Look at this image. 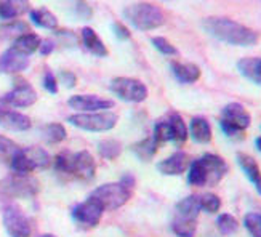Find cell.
<instances>
[{
    "instance_id": "1",
    "label": "cell",
    "mask_w": 261,
    "mask_h": 237,
    "mask_svg": "<svg viewBox=\"0 0 261 237\" xmlns=\"http://www.w3.org/2000/svg\"><path fill=\"white\" fill-rule=\"evenodd\" d=\"M202 24L212 37L234 47H253L258 43V34L253 29L231 18L208 16Z\"/></svg>"
},
{
    "instance_id": "2",
    "label": "cell",
    "mask_w": 261,
    "mask_h": 237,
    "mask_svg": "<svg viewBox=\"0 0 261 237\" xmlns=\"http://www.w3.org/2000/svg\"><path fill=\"white\" fill-rule=\"evenodd\" d=\"M188 183L191 186H217L228 175L229 167L223 157L217 154H203L200 159L192 161L188 168Z\"/></svg>"
},
{
    "instance_id": "3",
    "label": "cell",
    "mask_w": 261,
    "mask_h": 237,
    "mask_svg": "<svg viewBox=\"0 0 261 237\" xmlns=\"http://www.w3.org/2000/svg\"><path fill=\"white\" fill-rule=\"evenodd\" d=\"M123 16L138 31H154L164 26L165 15L161 7L147 2L128 5L123 10Z\"/></svg>"
},
{
    "instance_id": "4",
    "label": "cell",
    "mask_w": 261,
    "mask_h": 237,
    "mask_svg": "<svg viewBox=\"0 0 261 237\" xmlns=\"http://www.w3.org/2000/svg\"><path fill=\"white\" fill-rule=\"evenodd\" d=\"M51 165L50 154L37 148V146H29V148H19V151L15 154V157L10 162V168L13 173L19 175H29L34 170H43Z\"/></svg>"
},
{
    "instance_id": "5",
    "label": "cell",
    "mask_w": 261,
    "mask_h": 237,
    "mask_svg": "<svg viewBox=\"0 0 261 237\" xmlns=\"http://www.w3.org/2000/svg\"><path fill=\"white\" fill-rule=\"evenodd\" d=\"M67 122L71 125L85 130V131H109L119 122V116L111 111H99V112H79L67 117Z\"/></svg>"
},
{
    "instance_id": "6",
    "label": "cell",
    "mask_w": 261,
    "mask_h": 237,
    "mask_svg": "<svg viewBox=\"0 0 261 237\" xmlns=\"http://www.w3.org/2000/svg\"><path fill=\"white\" fill-rule=\"evenodd\" d=\"M250 122H252L250 114H248V111L241 103H229L221 111L220 127L223 133L228 135L229 138L242 135L250 127Z\"/></svg>"
},
{
    "instance_id": "7",
    "label": "cell",
    "mask_w": 261,
    "mask_h": 237,
    "mask_svg": "<svg viewBox=\"0 0 261 237\" xmlns=\"http://www.w3.org/2000/svg\"><path fill=\"white\" fill-rule=\"evenodd\" d=\"M39 181L31 175L13 173L4 179H0V194L5 197L26 199L34 197L39 193Z\"/></svg>"
},
{
    "instance_id": "8",
    "label": "cell",
    "mask_w": 261,
    "mask_h": 237,
    "mask_svg": "<svg viewBox=\"0 0 261 237\" xmlns=\"http://www.w3.org/2000/svg\"><path fill=\"white\" fill-rule=\"evenodd\" d=\"M92 196L101 202V205L108 212H114L120 207H123L132 197V189L119 183H106L103 186L96 188Z\"/></svg>"
},
{
    "instance_id": "9",
    "label": "cell",
    "mask_w": 261,
    "mask_h": 237,
    "mask_svg": "<svg viewBox=\"0 0 261 237\" xmlns=\"http://www.w3.org/2000/svg\"><path fill=\"white\" fill-rule=\"evenodd\" d=\"M109 90L127 103H143L147 98V87L133 77H116L109 84Z\"/></svg>"
},
{
    "instance_id": "10",
    "label": "cell",
    "mask_w": 261,
    "mask_h": 237,
    "mask_svg": "<svg viewBox=\"0 0 261 237\" xmlns=\"http://www.w3.org/2000/svg\"><path fill=\"white\" fill-rule=\"evenodd\" d=\"M4 226L10 237H31L32 228L26 213L16 204H8L4 207Z\"/></svg>"
},
{
    "instance_id": "11",
    "label": "cell",
    "mask_w": 261,
    "mask_h": 237,
    "mask_svg": "<svg viewBox=\"0 0 261 237\" xmlns=\"http://www.w3.org/2000/svg\"><path fill=\"white\" fill-rule=\"evenodd\" d=\"M103 213H105V207L101 205V202L93 196H90L87 200L81 202V204H77L72 208V218L79 224H82V226L95 228L99 224Z\"/></svg>"
},
{
    "instance_id": "12",
    "label": "cell",
    "mask_w": 261,
    "mask_h": 237,
    "mask_svg": "<svg viewBox=\"0 0 261 237\" xmlns=\"http://www.w3.org/2000/svg\"><path fill=\"white\" fill-rule=\"evenodd\" d=\"M37 92L34 90L28 82H18L13 90H10L8 93H5L0 98V103L8 106V108H31L32 104H36L37 101Z\"/></svg>"
},
{
    "instance_id": "13",
    "label": "cell",
    "mask_w": 261,
    "mask_h": 237,
    "mask_svg": "<svg viewBox=\"0 0 261 237\" xmlns=\"http://www.w3.org/2000/svg\"><path fill=\"white\" fill-rule=\"evenodd\" d=\"M67 104L71 109L79 112H99L112 109L116 103L112 99L101 98L98 95H74L67 99Z\"/></svg>"
},
{
    "instance_id": "14",
    "label": "cell",
    "mask_w": 261,
    "mask_h": 237,
    "mask_svg": "<svg viewBox=\"0 0 261 237\" xmlns=\"http://www.w3.org/2000/svg\"><path fill=\"white\" fill-rule=\"evenodd\" d=\"M31 125L32 122L26 114L0 103V127L10 131H26L31 128Z\"/></svg>"
},
{
    "instance_id": "15",
    "label": "cell",
    "mask_w": 261,
    "mask_h": 237,
    "mask_svg": "<svg viewBox=\"0 0 261 237\" xmlns=\"http://www.w3.org/2000/svg\"><path fill=\"white\" fill-rule=\"evenodd\" d=\"M96 172V164L93 155L88 151H79L74 152L72 157V168H71V175L82 179V181H90L93 179Z\"/></svg>"
},
{
    "instance_id": "16",
    "label": "cell",
    "mask_w": 261,
    "mask_h": 237,
    "mask_svg": "<svg viewBox=\"0 0 261 237\" xmlns=\"http://www.w3.org/2000/svg\"><path fill=\"white\" fill-rule=\"evenodd\" d=\"M191 162L192 161H191L189 154H186L183 151H178V152H173L172 155H168L167 159L159 162L157 170L167 176H178L188 170Z\"/></svg>"
},
{
    "instance_id": "17",
    "label": "cell",
    "mask_w": 261,
    "mask_h": 237,
    "mask_svg": "<svg viewBox=\"0 0 261 237\" xmlns=\"http://www.w3.org/2000/svg\"><path fill=\"white\" fill-rule=\"evenodd\" d=\"M29 67V56L22 55L13 48H8L0 55V72L2 74H19Z\"/></svg>"
},
{
    "instance_id": "18",
    "label": "cell",
    "mask_w": 261,
    "mask_h": 237,
    "mask_svg": "<svg viewBox=\"0 0 261 237\" xmlns=\"http://www.w3.org/2000/svg\"><path fill=\"white\" fill-rule=\"evenodd\" d=\"M236 159H237V164L241 165L242 172L245 173L247 179L253 185L255 191L261 196V170H259V165L256 164V161L252 155H248L245 152H239Z\"/></svg>"
},
{
    "instance_id": "19",
    "label": "cell",
    "mask_w": 261,
    "mask_h": 237,
    "mask_svg": "<svg viewBox=\"0 0 261 237\" xmlns=\"http://www.w3.org/2000/svg\"><path fill=\"white\" fill-rule=\"evenodd\" d=\"M170 69L178 82L181 84H194L200 78V67L194 63H170Z\"/></svg>"
},
{
    "instance_id": "20",
    "label": "cell",
    "mask_w": 261,
    "mask_h": 237,
    "mask_svg": "<svg viewBox=\"0 0 261 237\" xmlns=\"http://www.w3.org/2000/svg\"><path fill=\"white\" fill-rule=\"evenodd\" d=\"M200 200L199 196L191 194L185 199H181L176 207H175V217L181 220H191V221H197V217L200 213Z\"/></svg>"
},
{
    "instance_id": "21",
    "label": "cell",
    "mask_w": 261,
    "mask_h": 237,
    "mask_svg": "<svg viewBox=\"0 0 261 237\" xmlns=\"http://www.w3.org/2000/svg\"><path fill=\"white\" fill-rule=\"evenodd\" d=\"M29 11V0H0V19L15 21Z\"/></svg>"
},
{
    "instance_id": "22",
    "label": "cell",
    "mask_w": 261,
    "mask_h": 237,
    "mask_svg": "<svg viewBox=\"0 0 261 237\" xmlns=\"http://www.w3.org/2000/svg\"><path fill=\"white\" fill-rule=\"evenodd\" d=\"M189 135L192 137L196 143L199 144H207L212 141V125L210 122L202 117V116H196L191 119V123H189Z\"/></svg>"
},
{
    "instance_id": "23",
    "label": "cell",
    "mask_w": 261,
    "mask_h": 237,
    "mask_svg": "<svg viewBox=\"0 0 261 237\" xmlns=\"http://www.w3.org/2000/svg\"><path fill=\"white\" fill-rule=\"evenodd\" d=\"M237 69L250 82L261 85V58H258V56H252V58L248 56V58L239 60Z\"/></svg>"
},
{
    "instance_id": "24",
    "label": "cell",
    "mask_w": 261,
    "mask_h": 237,
    "mask_svg": "<svg viewBox=\"0 0 261 237\" xmlns=\"http://www.w3.org/2000/svg\"><path fill=\"white\" fill-rule=\"evenodd\" d=\"M40 43H42V37H39L37 34H34V32H26V34H21V36H18L13 40L11 48L26 56H31L32 53H36L39 50Z\"/></svg>"
},
{
    "instance_id": "25",
    "label": "cell",
    "mask_w": 261,
    "mask_h": 237,
    "mask_svg": "<svg viewBox=\"0 0 261 237\" xmlns=\"http://www.w3.org/2000/svg\"><path fill=\"white\" fill-rule=\"evenodd\" d=\"M82 43L87 48V51H90L95 56H108V47L105 45V42L99 39V36L95 32V29L92 28H84L82 29Z\"/></svg>"
},
{
    "instance_id": "26",
    "label": "cell",
    "mask_w": 261,
    "mask_h": 237,
    "mask_svg": "<svg viewBox=\"0 0 261 237\" xmlns=\"http://www.w3.org/2000/svg\"><path fill=\"white\" fill-rule=\"evenodd\" d=\"M29 18H31V21L34 22V24L39 26V28H42V29L56 31V29H58V26H60V22H58V18H56V15L53 13V11H50L48 8H45V7H40V8H36V10H31Z\"/></svg>"
},
{
    "instance_id": "27",
    "label": "cell",
    "mask_w": 261,
    "mask_h": 237,
    "mask_svg": "<svg viewBox=\"0 0 261 237\" xmlns=\"http://www.w3.org/2000/svg\"><path fill=\"white\" fill-rule=\"evenodd\" d=\"M167 120L172 127V133H173V143L176 146H183L189 137V128L186 127V122L183 120L178 112L172 111L170 114L167 116Z\"/></svg>"
},
{
    "instance_id": "28",
    "label": "cell",
    "mask_w": 261,
    "mask_h": 237,
    "mask_svg": "<svg viewBox=\"0 0 261 237\" xmlns=\"http://www.w3.org/2000/svg\"><path fill=\"white\" fill-rule=\"evenodd\" d=\"M157 148H159V144L155 143V140L152 137H149V138H144V140H141L138 143H135L132 146V151L136 154V157H138L140 161L147 162L155 155Z\"/></svg>"
},
{
    "instance_id": "29",
    "label": "cell",
    "mask_w": 261,
    "mask_h": 237,
    "mask_svg": "<svg viewBox=\"0 0 261 237\" xmlns=\"http://www.w3.org/2000/svg\"><path fill=\"white\" fill-rule=\"evenodd\" d=\"M66 137H67L66 128L61 123H47V125L42 127V138L48 144H58L64 141Z\"/></svg>"
},
{
    "instance_id": "30",
    "label": "cell",
    "mask_w": 261,
    "mask_h": 237,
    "mask_svg": "<svg viewBox=\"0 0 261 237\" xmlns=\"http://www.w3.org/2000/svg\"><path fill=\"white\" fill-rule=\"evenodd\" d=\"M98 152L106 161H114L122 152V143L117 140H103L98 143Z\"/></svg>"
},
{
    "instance_id": "31",
    "label": "cell",
    "mask_w": 261,
    "mask_h": 237,
    "mask_svg": "<svg viewBox=\"0 0 261 237\" xmlns=\"http://www.w3.org/2000/svg\"><path fill=\"white\" fill-rule=\"evenodd\" d=\"M172 231L178 237H194L197 231V221L191 220H181V218H173L172 221Z\"/></svg>"
},
{
    "instance_id": "32",
    "label": "cell",
    "mask_w": 261,
    "mask_h": 237,
    "mask_svg": "<svg viewBox=\"0 0 261 237\" xmlns=\"http://www.w3.org/2000/svg\"><path fill=\"white\" fill-rule=\"evenodd\" d=\"M152 138L155 140V143L161 146L164 143L168 141H173V133H172V127L167 119L164 120H157L155 125H154V133H152Z\"/></svg>"
},
{
    "instance_id": "33",
    "label": "cell",
    "mask_w": 261,
    "mask_h": 237,
    "mask_svg": "<svg viewBox=\"0 0 261 237\" xmlns=\"http://www.w3.org/2000/svg\"><path fill=\"white\" fill-rule=\"evenodd\" d=\"M18 151H19V146L16 143L0 135V162L10 165L11 159H13Z\"/></svg>"
},
{
    "instance_id": "34",
    "label": "cell",
    "mask_w": 261,
    "mask_h": 237,
    "mask_svg": "<svg viewBox=\"0 0 261 237\" xmlns=\"http://www.w3.org/2000/svg\"><path fill=\"white\" fill-rule=\"evenodd\" d=\"M217 228L223 235H231L239 228V223L231 215V213H221L217 220Z\"/></svg>"
},
{
    "instance_id": "35",
    "label": "cell",
    "mask_w": 261,
    "mask_h": 237,
    "mask_svg": "<svg viewBox=\"0 0 261 237\" xmlns=\"http://www.w3.org/2000/svg\"><path fill=\"white\" fill-rule=\"evenodd\" d=\"M244 226L252 237H261V213H247L244 217Z\"/></svg>"
},
{
    "instance_id": "36",
    "label": "cell",
    "mask_w": 261,
    "mask_h": 237,
    "mask_svg": "<svg viewBox=\"0 0 261 237\" xmlns=\"http://www.w3.org/2000/svg\"><path fill=\"white\" fill-rule=\"evenodd\" d=\"M199 200H200V208L205 210L207 213H217L221 208V199L213 193H205L199 196Z\"/></svg>"
},
{
    "instance_id": "37",
    "label": "cell",
    "mask_w": 261,
    "mask_h": 237,
    "mask_svg": "<svg viewBox=\"0 0 261 237\" xmlns=\"http://www.w3.org/2000/svg\"><path fill=\"white\" fill-rule=\"evenodd\" d=\"M152 45L157 48V51H161L162 55H167V56H176L179 51L175 45L167 40L165 37H152Z\"/></svg>"
},
{
    "instance_id": "38",
    "label": "cell",
    "mask_w": 261,
    "mask_h": 237,
    "mask_svg": "<svg viewBox=\"0 0 261 237\" xmlns=\"http://www.w3.org/2000/svg\"><path fill=\"white\" fill-rule=\"evenodd\" d=\"M0 32L7 34L8 37H11V34H13V37L16 39L18 36H21V34H26L29 31H28V26L24 24V22L13 21V22H8V24H4L2 28H0Z\"/></svg>"
},
{
    "instance_id": "39",
    "label": "cell",
    "mask_w": 261,
    "mask_h": 237,
    "mask_svg": "<svg viewBox=\"0 0 261 237\" xmlns=\"http://www.w3.org/2000/svg\"><path fill=\"white\" fill-rule=\"evenodd\" d=\"M43 88L51 95L58 93V78H56V75L50 69H47L43 74Z\"/></svg>"
},
{
    "instance_id": "40",
    "label": "cell",
    "mask_w": 261,
    "mask_h": 237,
    "mask_svg": "<svg viewBox=\"0 0 261 237\" xmlns=\"http://www.w3.org/2000/svg\"><path fill=\"white\" fill-rule=\"evenodd\" d=\"M74 11L81 19H88L92 18V7H90L85 0H75L74 4Z\"/></svg>"
},
{
    "instance_id": "41",
    "label": "cell",
    "mask_w": 261,
    "mask_h": 237,
    "mask_svg": "<svg viewBox=\"0 0 261 237\" xmlns=\"http://www.w3.org/2000/svg\"><path fill=\"white\" fill-rule=\"evenodd\" d=\"M60 82L66 87V88H74L77 84V77L74 72L71 71H61L60 72Z\"/></svg>"
},
{
    "instance_id": "42",
    "label": "cell",
    "mask_w": 261,
    "mask_h": 237,
    "mask_svg": "<svg viewBox=\"0 0 261 237\" xmlns=\"http://www.w3.org/2000/svg\"><path fill=\"white\" fill-rule=\"evenodd\" d=\"M112 31H114V34H116V37L119 39V40H128L130 39V31H128V28L127 26H123V24H120V22H114L112 24Z\"/></svg>"
},
{
    "instance_id": "43",
    "label": "cell",
    "mask_w": 261,
    "mask_h": 237,
    "mask_svg": "<svg viewBox=\"0 0 261 237\" xmlns=\"http://www.w3.org/2000/svg\"><path fill=\"white\" fill-rule=\"evenodd\" d=\"M53 50H55V43H53L51 40H42L40 47H39L40 55L48 56V55H51V53H53Z\"/></svg>"
},
{
    "instance_id": "44",
    "label": "cell",
    "mask_w": 261,
    "mask_h": 237,
    "mask_svg": "<svg viewBox=\"0 0 261 237\" xmlns=\"http://www.w3.org/2000/svg\"><path fill=\"white\" fill-rule=\"evenodd\" d=\"M120 183L123 185V186H127L128 189H132L133 186H135V176L133 175H130V173H127V175H123L122 176V179H120Z\"/></svg>"
},
{
    "instance_id": "45",
    "label": "cell",
    "mask_w": 261,
    "mask_h": 237,
    "mask_svg": "<svg viewBox=\"0 0 261 237\" xmlns=\"http://www.w3.org/2000/svg\"><path fill=\"white\" fill-rule=\"evenodd\" d=\"M255 146H256V149L261 152V137H259V138H256V141H255Z\"/></svg>"
},
{
    "instance_id": "46",
    "label": "cell",
    "mask_w": 261,
    "mask_h": 237,
    "mask_svg": "<svg viewBox=\"0 0 261 237\" xmlns=\"http://www.w3.org/2000/svg\"><path fill=\"white\" fill-rule=\"evenodd\" d=\"M42 237H56V235H53V234H45V235H42Z\"/></svg>"
}]
</instances>
